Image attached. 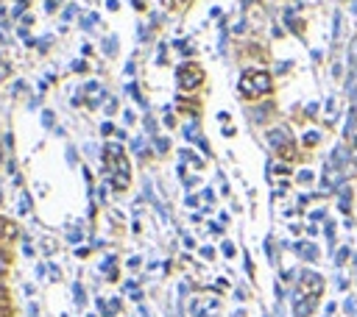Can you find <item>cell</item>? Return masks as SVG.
<instances>
[{"mask_svg":"<svg viewBox=\"0 0 357 317\" xmlns=\"http://www.w3.org/2000/svg\"><path fill=\"white\" fill-rule=\"evenodd\" d=\"M237 86L243 95H265V92H271V78H268V72H248L240 78Z\"/></svg>","mask_w":357,"mask_h":317,"instance_id":"cell-1","label":"cell"},{"mask_svg":"<svg viewBox=\"0 0 357 317\" xmlns=\"http://www.w3.org/2000/svg\"><path fill=\"white\" fill-rule=\"evenodd\" d=\"M340 186H343V173H340L338 164L329 162L327 167H324V178H321V192L327 195V192H335V189H340Z\"/></svg>","mask_w":357,"mask_h":317,"instance_id":"cell-2","label":"cell"},{"mask_svg":"<svg viewBox=\"0 0 357 317\" xmlns=\"http://www.w3.org/2000/svg\"><path fill=\"white\" fill-rule=\"evenodd\" d=\"M201 78H204L201 67H195V64H182L179 67V86H182V89H195V86L201 84Z\"/></svg>","mask_w":357,"mask_h":317,"instance_id":"cell-3","label":"cell"},{"mask_svg":"<svg viewBox=\"0 0 357 317\" xmlns=\"http://www.w3.org/2000/svg\"><path fill=\"white\" fill-rule=\"evenodd\" d=\"M84 95H87V103H90V106H98L101 100H106V92H103V86L98 84V81H90V84L84 86Z\"/></svg>","mask_w":357,"mask_h":317,"instance_id":"cell-4","label":"cell"},{"mask_svg":"<svg viewBox=\"0 0 357 317\" xmlns=\"http://www.w3.org/2000/svg\"><path fill=\"white\" fill-rule=\"evenodd\" d=\"M302 284L307 287L310 298H315V295L324 289V281H321V275H318V273H310V270H307V273H302Z\"/></svg>","mask_w":357,"mask_h":317,"instance_id":"cell-5","label":"cell"},{"mask_svg":"<svg viewBox=\"0 0 357 317\" xmlns=\"http://www.w3.org/2000/svg\"><path fill=\"white\" fill-rule=\"evenodd\" d=\"M315 306V298H302V295H296V303H293V314L296 317H307L310 311H313Z\"/></svg>","mask_w":357,"mask_h":317,"instance_id":"cell-6","label":"cell"},{"mask_svg":"<svg viewBox=\"0 0 357 317\" xmlns=\"http://www.w3.org/2000/svg\"><path fill=\"white\" fill-rule=\"evenodd\" d=\"M193 317H206V311H215L218 309V300H193Z\"/></svg>","mask_w":357,"mask_h":317,"instance_id":"cell-7","label":"cell"},{"mask_svg":"<svg viewBox=\"0 0 357 317\" xmlns=\"http://www.w3.org/2000/svg\"><path fill=\"white\" fill-rule=\"evenodd\" d=\"M268 142H271V148H284V145H291V137H288L284 128H273L268 134Z\"/></svg>","mask_w":357,"mask_h":317,"instance_id":"cell-8","label":"cell"},{"mask_svg":"<svg viewBox=\"0 0 357 317\" xmlns=\"http://www.w3.org/2000/svg\"><path fill=\"white\" fill-rule=\"evenodd\" d=\"M296 253H299L302 259H307V262L318 259V248H315L313 242H296Z\"/></svg>","mask_w":357,"mask_h":317,"instance_id":"cell-9","label":"cell"},{"mask_svg":"<svg viewBox=\"0 0 357 317\" xmlns=\"http://www.w3.org/2000/svg\"><path fill=\"white\" fill-rule=\"evenodd\" d=\"M98 309H101L103 317H115L117 309H120V300H103V298H98Z\"/></svg>","mask_w":357,"mask_h":317,"instance_id":"cell-10","label":"cell"},{"mask_svg":"<svg viewBox=\"0 0 357 317\" xmlns=\"http://www.w3.org/2000/svg\"><path fill=\"white\" fill-rule=\"evenodd\" d=\"M343 162H349V150H346L343 145H338L335 153H332V164H343Z\"/></svg>","mask_w":357,"mask_h":317,"instance_id":"cell-11","label":"cell"},{"mask_svg":"<svg viewBox=\"0 0 357 317\" xmlns=\"http://www.w3.org/2000/svg\"><path fill=\"white\" fill-rule=\"evenodd\" d=\"M349 203H351V189L349 186H340V212H349Z\"/></svg>","mask_w":357,"mask_h":317,"instance_id":"cell-12","label":"cell"},{"mask_svg":"<svg viewBox=\"0 0 357 317\" xmlns=\"http://www.w3.org/2000/svg\"><path fill=\"white\" fill-rule=\"evenodd\" d=\"M128 95H131L134 100L139 103V106H148V100H146V97H142V92L137 89V84H128Z\"/></svg>","mask_w":357,"mask_h":317,"instance_id":"cell-13","label":"cell"},{"mask_svg":"<svg viewBox=\"0 0 357 317\" xmlns=\"http://www.w3.org/2000/svg\"><path fill=\"white\" fill-rule=\"evenodd\" d=\"M354 123H357V109H351L349 117H346V137H351V131H354Z\"/></svg>","mask_w":357,"mask_h":317,"instance_id":"cell-14","label":"cell"},{"mask_svg":"<svg viewBox=\"0 0 357 317\" xmlns=\"http://www.w3.org/2000/svg\"><path fill=\"white\" fill-rule=\"evenodd\" d=\"M28 212H31V195L23 192V195H20V215H28Z\"/></svg>","mask_w":357,"mask_h":317,"instance_id":"cell-15","label":"cell"},{"mask_svg":"<svg viewBox=\"0 0 357 317\" xmlns=\"http://www.w3.org/2000/svg\"><path fill=\"white\" fill-rule=\"evenodd\" d=\"M335 112H338V100H335V97H329V100H327V120L329 123L335 120Z\"/></svg>","mask_w":357,"mask_h":317,"instance_id":"cell-16","label":"cell"},{"mask_svg":"<svg viewBox=\"0 0 357 317\" xmlns=\"http://www.w3.org/2000/svg\"><path fill=\"white\" fill-rule=\"evenodd\" d=\"M76 12H79V6H73V3H70V6L64 9V14H61V17H64V23H67V20H73Z\"/></svg>","mask_w":357,"mask_h":317,"instance_id":"cell-17","label":"cell"},{"mask_svg":"<svg viewBox=\"0 0 357 317\" xmlns=\"http://www.w3.org/2000/svg\"><path fill=\"white\" fill-rule=\"evenodd\" d=\"M73 295H76V303H84V289H81V284H73Z\"/></svg>","mask_w":357,"mask_h":317,"instance_id":"cell-18","label":"cell"},{"mask_svg":"<svg viewBox=\"0 0 357 317\" xmlns=\"http://www.w3.org/2000/svg\"><path fill=\"white\" fill-rule=\"evenodd\" d=\"M103 50H106V53H115V50H117V39H106V42H103Z\"/></svg>","mask_w":357,"mask_h":317,"instance_id":"cell-19","label":"cell"},{"mask_svg":"<svg viewBox=\"0 0 357 317\" xmlns=\"http://www.w3.org/2000/svg\"><path fill=\"white\" fill-rule=\"evenodd\" d=\"M299 181H302V184H310V181H313V173H310V170H302V173H299Z\"/></svg>","mask_w":357,"mask_h":317,"instance_id":"cell-20","label":"cell"},{"mask_svg":"<svg viewBox=\"0 0 357 317\" xmlns=\"http://www.w3.org/2000/svg\"><path fill=\"white\" fill-rule=\"evenodd\" d=\"M304 142H307V145H315V142H318V134H315V131L304 134Z\"/></svg>","mask_w":357,"mask_h":317,"instance_id":"cell-21","label":"cell"},{"mask_svg":"<svg viewBox=\"0 0 357 317\" xmlns=\"http://www.w3.org/2000/svg\"><path fill=\"white\" fill-rule=\"evenodd\" d=\"M168 148H170V142H168V139H157V150H159V153H165Z\"/></svg>","mask_w":357,"mask_h":317,"instance_id":"cell-22","label":"cell"},{"mask_svg":"<svg viewBox=\"0 0 357 317\" xmlns=\"http://www.w3.org/2000/svg\"><path fill=\"white\" fill-rule=\"evenodd\" d=\"M67 240H70V242H79V240H81V231H79V228H73V231L67 234Z\"/></svg>","mask_w":357,"mask_h":317,"instance_id":"cell-23","label":"cell"},{"mask_svg":"<svg viewBox=\"0 0 357 317\" xmlns=\"http://www.w3.org/2000/svg\"><path fill=\"white\" fill-rule=\"evenodd\" d=\"M112 131H115V126H112V123H103V126H101V134H103V137H109Z\"/></svg>","mask_w":357,"mask_h":317,"instance_id":"cell-24","label":"cell"},{"mask_svg":"<svg viewBox=\"0 0 357 317\" xmlns=\"http://www.w3.org/2000/svg\"><path fill=\"white\" fill-rule=\"evenodd\" d=\"M42 123H45V126H53V112H45L42 114Z\"/></svg>","mask_w":357,"mask_h":317,"instance_id":"cell-25","label":"cell"},{"mask_svg":"<svg viewBox=\"0 0 357 317\" xmlns=\"http://www.w3.org/2000/svg\"><path fill=\"white\" fill-rule=\"evenodd\" d=\"M224 253L226 256H235V245H232V242H224Z\"/></svg>","mask_w":357,"mask_h":317,"instance_id":"cell-26","label":"cell"},{"mask_svg":"<svg viewBox=\"0 0 357 317\" xmlns=\"http://www.w3.org/2000/svg\"><path fill=\"white\" fill-rule=\"evenodd\" d=\"M106 112H109V114H115V112H117V100H115V97H112V100L106 103Z\"/></svg>","mask_w":357,"mask_h":317,"instance_id":"cell-27","label":"cell"},{"mask_svg":"<svg viewBox=\"0 0 357 317\" xmlns=\"http://www.w3.org/2000/svg\"><path fill=\"white\" fill-rule=\"evenodd\" d=\"M346 256H349V251H346V248H343V251H340L338 256H335V262H338V264H343V262H346Z\"/></svg>","mask_w":357,"mask_h":317,"instance_id":"cell-28","label":"cell"},{"mask_svg":"<svg viewBox=\"0 0 357 317\" xmlns=\"http://www.w3.org/2000/svg\"><path fill=\"white\" fill-rule=\"evenodd\" d=\"M106 9H109V12H117V9H120V3H117V0H106Z\"/></svg>","mask_w":357,"mask_h":317,"instance_id":"cell-29","label":"cell"},{"mask_svg":"<svg viewBox=\"0 0 357 317\" xmlns=\"http://www.w3.org/2000/svg\"><path fill=\"white\" fill-rule=\"evenodd\" d=\"M332 75H335V78H340V75H343V67L335 64V67H332Z\"/></svg>","mask_w":357,"mask_h":317,"instance_id":"cell-30","label":"cell"},{"mask_svg":"<svg viewBox=\"0 0 357 317\" xmlns=\"http://www.w3.org/2000/svg\"><path fill=\"white\" fill-rule=\"evenodd\" d=\"M146 128H148V131H151V134L157 131V126H154V120H151V117H146Z\"/></svg>","mask_w":357,"mask_h":317,"instance_id":"cell-31","label":"cell"},{"mask_svg":"<svg viewBox=\"0 0 357 317\" xmlns=\"http://www.w3.org/2000/svg\"><path fill=\"white\" fill-rule=\"evenodd\" d=\"M201 253H204V259H212V256H215V251H212V248H204Z\"/></svg>","mask_w":357,"mask_h":317,"instance_id":"cell-32","label":"cell"},{"mask_svg":"<svg viewBox=\"0 0 357 317\" xmlns=\"http://www.w3.org/2000/svg\"><path fill=\"white\" fill-rule=\"evenodd\" d=\"M17 6L23 9V6H28V0H17Z\"/></svg>","mask_w":357,"mask_h":317,"instance_id":"cell-33","label":"cell"},{"mask_svg":"<svg viewBox=\"0 0 357 317\" xmlns=\"http://www.w3.org/2000/svg\"><path fill=\"white\" fill-rule=\"evenodd\" d=\"M0 75H6V67H0Z\"/></svg>","mask_w":357,"mask_h":317,"instance_id":"cell-34","label":"cell"},{"mask_svg":"<svg viewBox=\"0 0 357 317\" xmlns=\"http://www.w3.org/2000/svg\"><path fill=\"white\" fill-rule=\"evenodd\" d=\"M243 3H246V6H248V3H251V0H243Z\"/></svg>","mask_w":357,"mask_h":317,"instance_id":"cell-35","label":"cell"},{"mask_svg":"<svg viewBox=\"0 0 357 317\" xmlns=\"http://www.w3.org/2000/svg\"><path fill=\"white\" fill-rule=\"evenodd\" d=\"M0 270H3V259H0Z\"/></svg>","mask_w":357,"mask_h":317,"instance_id":"cell-36","label":"cell"},{"mask_svg":"<svg viewBox=\"0 0 357 317\" xmlns=\"http://www.w3.org/2000/svg\"><path fill=\"white\" fill-rule=\"evenodd\" d=\"M0 162H3V153H0Z\"/></svg>","mask_w":357,"mask_h":317,"instance_id":"cell-37","label":"cell"},{"mask_svg":"<svg viewBox=\"0 0 357 317\" xmlns=\"http://www.w3.org/2000/svg\"><path fill=\"white\" fill-rule=\"evenodd\" d=\"M354 167H357V162H354Z\"/></svg>","mask_w":357,"mask_h":317,"instance_id":"cell-38","label":"cell"},{"mask_svg":"<svg viewBox=\"0 0 357 317\" xmlns=\"http://www.w3.org/2000/svg\"><path fill=\"white\" fill-rule=\"evenodd\" d=\"M354 12H357V6H354Z\"/></svg>","mask_w":357,"mask_h":317,"instance_id":"cell-39","label":"cell"},{"mask_svg":"<svg viewBox=\"0 0 357 317\" xmlns=\"http://www.w3.org/2000/svg\"><path fill=\"white\" fill-rule=\"evenodd\" d=\"M90 317H92V314H90Z\"/></svg>","mask_w":357,"mask_h":317,"instance_id":"cell-40","label":"cell"}]
</instances>
